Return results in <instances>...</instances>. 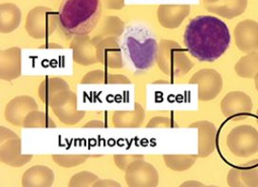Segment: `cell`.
I'll list each match as a JSON object with an SVG mask.
<instances>
[{
  "instance_id": "6da1fadb",
  "label": "cell",
  "mask_w": 258,
  "mask_h": 187,
  "mask_svg": "<svg viewBox=\"0 0 258 187\" xmlns=\"http://www.w3.org/2000/svg\"><path fill=\"white\" fill-rule=\"evenodd\" d=\"M184 44L192 56L202 62H214L231 44V33L224 21L212 16H199L186 27Z\"/></svg>"
},
{
  "instance_id": "7a4b0ae2",
  "label": "cell",
  "mask_w": 258,
  "mask_h": 187,
  "mask_svg": "<svg viewBox=\"0 0 258 187\" xmlns=\"http://www.w3.org/2000/svg\"><path fill=\"white\" fill-rule=\"evenodd\" d=\"M101 14V0H63L58 24L69 35H85L95 28Z\"/></svg>"
},
{
  "instance_id": "3957f363",
  "label": "cell",
  "mask_w": 258,
  "mask_h": 187,
  "mask_svg": "<svg viewBox=\"0 0 258 187\" xmlns=\"http://www.w3.org/2000/svg\"><path fill=\"white\" fill-rule=\"evenodd\" d=\"M124 51L133 67L145 71L152 67L158 55V44L145 29L133 27L124 37Z\"/></svg>"
},
{
  "instance_id": "277c9868",
  "label": "cell",
  "mask_w": 258,
  "mask_h": 187,
  "mask_svg": "<svg viewBox=\"0 0 258 187\" xmlns=\"http://www.w3.org/2000/svg\"><path fill=\"white\" fill-rule=\"evenodd\" d=\"M226 145L232 154L249 158L258 152V131L250 124H240L229 132Z\"/></svg>"
},
{
  "instance_id": "5b68a950",
  "label": "cell",
  "mask_w": 258,
  "mask_h": 187,
  "mask_svg": "<svg viewBox=\"0 0 258 187\" xmlns=\"http://www.w3.org/2000/svg\"><path fill=\"white\" fill-rule=\"evenodd\" d=\"M159 61L162 71L173 76L187 74L193 67L179 45L172 41L161 42Z\"/></svg>"
},
{
  "instance_id": "8992f818",
  "label": "cell",
  "mask_w": 258,
  "mask_h": 187,
  "mask_svg": "<svg viewBox=\"0 0 258 187\" xmlns=\"http://www.w3.org/2000/svg\"><path fill=\"white\" fill-rule=\"evenodd\" d=\"M190 82L199 85V98L201 101L215 99L223 89L222 76L215 70H202L195 74Z\"/></svg>"
},
{
  "instance_id": "52a82bcc",
  "label": "cell",
  "mask_w": 258,
  "mask_h": 187,
  "mask_svg": "<svg viewBox=\"0 0 258 187\" xmlns=\"http://www.w3.org/2000/svg\"><path fill=\"white\" fill-rule=\"evenodd\" d=\"M234 36L235 45L242 52H258L257 21L242 20L234 28Z\"/></svg>"
},
{
  "instance_id": "ba28073f",
  "label": "cell",
  "mask_w": 258,
  "mask_h": 187,
  "mask_svg": "<svg viewBox=\"0 0 258 187\" xmlns=\"http://www.w3.org/2000/svg\"><path fill=\"white\" fill-rule=\"evenodd\" d=\"M252 107L251 98L244 91H231L226 94L220 103L221 111L227 118L249 114Z\"/></svg>"
},
{
  "instance_id": "9c48e42d",
  "label": "cell",
  "mask_w": 258,
  "mask_h": 187,
  "mask_svg": "<svg viewBox=\"0 0 258 187\" xmlns=\"http://www.w3.org/2000/svg\"><path fill=\"white\" fill-rule=\"evenodd\" d=\"M58 16L46 7H37L30 12L27 19V29L33 35H43L55 28Z\"/></svg>"
},
{
  "instance_id": "30bf717a",
  "label": "cell",
  "mask_w": 258,
  "mask_h": 187,
  "mask_svg": "<svg viewBox=\"0 0 258 187\" xmlns=\"http://www.w3.org/2000/svg\"><path fill=\"white\" fill-rule=\"evenodd\" d=\"M203 3L210 13L225 19L240 17L248 6V0H203Z\"/></svg>"
},
{
  "instance_id": "8fae6325",
  "label": "cell",
  "mask_w": 258,
  "mask_h": 187,
  "mask_svg": "<svg viewBox=\"0 0 258 187\" xmlns=\"http://www.w3.org/2000/svg\"><path fill=\"white\" fill-rule=\"evenodd\" d=\"M227 183L231 187H258V160L230 170Z\"/></svg>"
},
{
  "instance_id": "7c38bea8",
  "label": "cell",
  "mask_w": 258,
  "mask_h": 187,
  "mask_svg": "<svg viewBox=\"0 0 258 187\" xmlns=\"http://www.w3.org/2000/svg\"><path fill=\"white\" fill-rule=\"evenodd\" d=\"M189 14V5H161L158 9L159 21L161 26L167 29L179 27Z\"/></svg>"
},
{
  "instance_id": "4fadbf2b",
  "label": "cell",
  "mask_w": 258,
  "mask_h": 187,
  "mask_svg": "<svg viewBox=\"0 0 258 187\" xmlns=\"http://www.w3.org/2000/svg\"><path fill=\"white\" fill-rule=\"evenodd\" d=\"M198 127L200 135L199 151L202 157L211 154L217 147V129L210 122H200L193 124Z\"/></svg>"
},
{
  "instance_id": "5bb4252c",
  "label": "cell",
  "mask_w": 258,
  "mask_h": 187,
  "mask_svg": "<svg viewBox=\"0 0 258 187\" xmlns=\"http://www.w3.org/2000/svg\"><path fill=\"white\" fill-rule=\"evenodd\" d=\"M234 72L241 78H254L258 74V52H250L241 57L234 66Z\"/></svg>"
},
{
  "instance_id": "9a60e30c",
  "label": "cell",
  "mask_w": 258,
  "mask_h": 187,
  "mask_svg": "<svg viewBox=\"0 0 258 187\" xmlns=\"http://www.w3.org/2000/svg\"><path fill=\"white\" fill-rule=\"evenodd\" d=\"M21 13L14 4H3L1 6V29L4 33L13 31L19 24Z\"/></svg>"
},
{
  "instance_id": "2e32d148",
  "label": "cell",
  "mask_w": 258,
  "mask_h": 187,
  "mask_svg": "<svg viewBox=\"0 0 258 187\" xmlns=\"http://www.w3.org/2000/svg\"><path fill=\"white\" fill-rule=\"evenodd\" d=\"M195 160L194 156H165V162L173 170H186L195 163Z\"/></svg>"
},
{
  "instance_id": "e0dca14e",
  "label": "cell",
  "mask_w": 258,
  "mask_h": 187,
  "mask_svg": "<svg viewBox=\"0 0 258 187\" xmlns=\"http://www.w3.org/2000/svg\"><path fill=\"white\" fill-rule=\"evenodd\" d=\"M107 5L110 9L119 10L123 6V0H107Z\"/></svg>"
},
{
  "instance_id": "ac0fdd59",
  "label": "cell",
  "mask_w": 258,
  "mask_h": 187,
  "mask_svg": "<svg viewBox=\"0 0 258 187\" xmlns=\"http://www.w3.org/2000/svg\"><path fill=\"white\" fill-rule=\"evenodd\" d=\"M254 85H255V89L258 91V74L254 76Z\"/></svg>"
},
{
  "instance_id": "d6986e66",
  "label": "cell",
  "mask_w": 258,
  "mask_h": 187,
  "mask_svg": "<svg viewBox=\"0 0 258 187\" xmlns=\"http://www.w3.org/2000/svg\"><path fill=\"white\" fill-rule=\"evenodd\" d=\"M256 116H257V118H258V108H257V110H256Z\"/></svg>"
}]
</instances>
